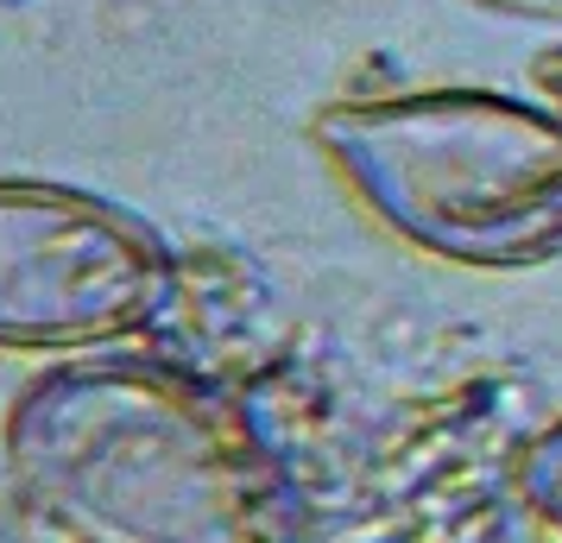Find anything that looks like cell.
<instances>
[{
  "label": "cell",
  "mask_w": 562,
  "mask_h": 543,
  "mask_svg": "<svg viewBox=\"0 0 562 543\" xmlns=\"http://www.w3.org/2000/svg\"><path fill=\"white\" fill-rule=\"evenodd\" d=\"M178 297L165 234L77 183L0 178V348L102 354L153 329Z\"/></svg>",
  "instance_id": "cell-3"
},
{
  "label": "cell",
  "mask_w": 562,
  "mask_h": 543,
  "mask_svg": "<svg viewBox=\"0 0 562 543\" xmlns=\"http://www.w3.org/2000/svg\"><path fill=\"white\" fill-rule=\"evenodd\" d=\"M518 493H525V506L562 538V417L550 430H537L531 449L518 455Z\"/></svg>",
  "instance_id": "cell-4"
},
{
  "label": "cell",
  "mask_w": 562,
  "mask_h": 543,
  "mask_svg": "<svg viewBox=\"0 0 562 543\" xmlns=\"http://www.w3.org/2000/svg\"><path fill=\"white\" fill-rule=\"evenodd\" d=\"M481 7L518 26H562V0H481Z\"/></svg>",
  "instance_id": "cell-5"
},
{
  "label": "cell",
  "mask_w": 562,
  "mask_h": 543,
  "mask_svg": "<svg viewBox=\"0 0 562 543\" xmlns=\"http://www.w3.org/2000/svg\"><path fill=\"white\" fill-rule=\"evenodd\" d=\"M543 102L562 114V57H543Z\"/></svg>",
  "instance_id": "cell-6"
},
{
  "label": "cell",
  "mask_w": 562,
  "mask_h": 543,
  "mask_svg": "<svg viewBox=\"0 0 562 543\" xmlns=\"http://www.w3.org/2000/svg\"><path fill=\"white\" fill-rule=\"evenodd\" d=\"M316 152L373 222L468 272L562 259V114L493 89H417L316 114Z\"/></svg>",
  "instance_id": "cell-2"
},
{
  "label": "cell",
  "mask_w": 562,
  "mask_h": 543,
  "mask_svg": "<svg viewBox=\"0 0 562 543\" xmlns=\"http://www.w3.org/2000/svg\"><path fill=\"white\" fill-rule=\"evenodd\" d=\"M7 474L70 543H284L291 499L254 417L196 373L82 354L0 423Z\"/></svg>",
  "instance_id": "cell-1"
}]
</instances>
